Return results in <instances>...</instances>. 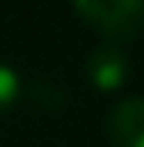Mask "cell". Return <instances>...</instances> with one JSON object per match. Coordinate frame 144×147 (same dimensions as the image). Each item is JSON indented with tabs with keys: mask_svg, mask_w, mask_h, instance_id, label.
Here are the masks:
<instances>
[{
	"mask_svg": "<svg viewBox=\"0 0 144 147\" xmlns=\"http://www.w3.org/2000/svg\"><path fill=\"white\" fill-rule=\"evenodd\" d=\"M75 12L108 42H126L144 27V0H72Z\"/></svg>",
	"mask_w": 144,
	"mask_h": 147,
	"instance_id": "cell-1",
	"label": "cell"
},
{
	"mask_svg": "<svg viewBox=\"0 0 144 147\" xmlns=\"http://www.w3.org/2000/svg\"><path fill=\"white\" fill-rule=\"evenodd\" d=\"M87 78L96 90H120L129 78V54L123 51L120 42H102L90 51L87 57Z\"/></svg>",
	"mask_w": 144,
	"mask_h": 147,
	"instance_id": "cell-2",
	"label": "cell"
},
{
	"mask_svg": "<svg viewBox=\"0 0 144 147\" xmlns=\"http://www.w3.org/2000/svg\"><path fill=\"white\" fill-rule=\"evenodd\" d=\"M111 147H144V96H129L108 117Z\"/></svg>",
	"mask_w": 144,
	"mask_h": 147,
	"instance_id": "cell-3",
	"label": "cell"
},
{
	"mask_svg": "<svg viewBox=\"0 0 144 147\" xmlns=\"http://www.w3.org/2000/svg\"><path fill=\"white\" fill-rule=\"evenodd\" d=\"M21 96V78L9 63H0V111L12 108L15 99Z\"/></svg>",
	"mask_w": 144,
	"mask_h": 147,
	"instance_id": "cell-4",
	"label": "cell"
}]
</instances>
